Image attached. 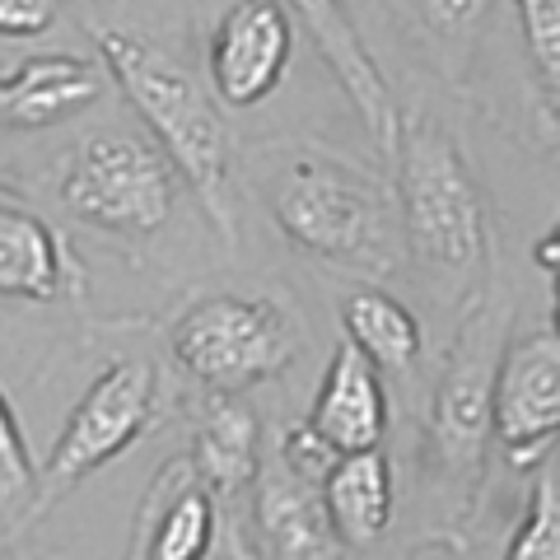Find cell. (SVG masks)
I'll use <instances>...</instances> for the list:
<instances>
[{
    "label": "cell",
    "instance_id": "1",
    "mask_svg": "<svg viewBox=\"0 0 560 560\" xmlns=\"http://www.w3.org/2000/svg\"><path fill=\"white\" fill-rule=\"evenodd\" d=\"M243 197L261 206L294 253L378 285L401 267L393 183L308 136L267 140L238 154Z\"/></svg>",
    "mask_w": 560,
    "mask_h": 560
},
{
    "label": "cell",
    "instance_id": "2",
    "mask_svg": "<svg viewBox=\"0 0 560 560\" xmlns=\"http://www.w3.org/2000/svg\"><path fill=\"white\" fill-rule=\"evenodd\" d=\"M401 261L434 290L440 304H471L495 285V210L477 164L434 113H397L388 160Z\"/></svg>",
    "mask_w": 560,
    "mask_h": 560
},
{
    "label": "cell",
    "instance_id": "3",
    "mask_svg": "<svg viewBox=\"0 0 560 560\" xmlns=\"http://www.w3.org/2000/svg\"><path fill=\"white\" fill-rule=\"evenodd\" d=\"M90 38L98 47L103 75L131 103V113L140 117V127L150 131L164 160L178 168L183 187H191L210 230L220 234L224 248H238L243 183L238 145L230 136V121H224V108L206 94V84L178 57H168L145 33L90 24Z\"/></svg>",
    "mask_w": 560,
    "mask_h": 560
},
{
    "label": "cell",
    "instance_id": "4",
    "mask_svg": "<svg viewBox=\"0 0 560 560\" xmlns=\"http://www.w3.org/2000/svg\"><path fill=\"white\" fill-rule=\"evenodd\" d=\"M514 337V300L490 285L463 308V327L444 350L420 411V486L440 504L434 537H463L481 504L490 467V393L504 341Z\"/></svg>",
    "mask_w": 560,
    "mask_h": 560
},
{
    "label": "cell",
    "instance_id": "5",
    "mask_svg": "<svg viewBox=\"0 0 560 560\" xmlns=\"http://www.w3.org/2000/svg\"><path fill=\"white\" fill-rule=\"evenodd\" d=\"M304 318L276 290H206L168 327V364L201 393H257L304 355Z\"/></svg>",
    "mask_w": 560,
    "mask_h": 560
},
{
    "label": "cell",
    "instance_id": "6",
    "mask_svg": "<svg viewBox=\"0 0 560 560\" xmlns=\"http://www.w3.org/2000/svg\"><path fill=\"white\" fill-rule=\"evenodd\" d=\"M173 411L168 370L154 355H131L121 350L90 378V388L66 411L57 444L38 467V490H33L28 528L51 514L75 486H84L108 463L127 458L136 444H145Z\"/></svg>",
    "mask_w": 560,
    "mask_h": 560
},
{
    "label": "cell",
    "instance_id": "7",
    "mask_svg": "<svg viewBox=\"0 0 560 560\" xmlns=\"http://www.w3.org/2000/svg\"><path fill=\"white\" fill-rule=\"evenodd\" d=\"M51 197L80 230L117 243H154L183 197V178L140 131L80 136L51 173Z\"/></svg>",
    "mask_w": 560,
    "mask_h": 560
},
{
    "label": "cell",
    "instance_id": "8",
    "mask_svg": "<svg viewBox=\"0 0 560 560\" xmlns=\"http://www.w3.org/2000/svg\"><path fill=\"white\" fill-rule=\"evenodd\" d=\"M560 434V337L541 318L523 337L504 341L490 393V448L514 471H533L551 458Z\"/></svg>",
    "mask_w": 560,
    "mask_h": 560
},
{
    "label": "cell",
    "instance_id": "9",
    "mask_svg": "<svg viewBox=\"0 0 560 560\" xmlns=\"http://www.w3.org/2000/svg\"><path fill=\"white\" fill-rule=\"evenodd\" d=\"M294 20L285 0H234L206 38L210 98L230 113L261 108L290 75Z\"/></svg>",
    "mask_w": 560,
    "mask_h": 560
},
{
    "label": "cell",
    "instance_id": "10",
    "mask_svg": "<svg viewBox=\"0 0 560 560\" xmlns=\"http://www.w3.org/2000/svg\"><path fill=\"white\" fill-rule=\"evenodd\" d=\"M318 471L290 463L285 453L261 444V467L253 477V560H350L323 514Z\"/></svg>",
    "mask_w": 560,
    "mask_h": 560
},
{
    "label": "cell",
    "instance_id": "11",
    "mask_svg": "<svg viewBox=\"0 0 560 560\" xmlns=\"http://www.w3.org/2000/svg\"><path fill=\"white\" fill-rule=\"evenodd\" d=\"M80 253L43 210L14 197H0V304L20 308H57L84 300Z\"/></svg>",
    "mask_w": 560,
    "mask_h": 560
},
{
    "label": "cell",
    "instance_id": "12",
    "mask_svg": "<svg viewBox=\"0 0 560 560\" xmlns=\"http://www.w3.org/2000/svg\"><path fill=\"white\" fill-rule=\"evenodd\" d=\"M187 420V448L183 458L210 495L220 504H234L253 486L261 467V416L248 393H201L191 388L183 401H173Z\"/></svg>",
    "mask_w": 560,
    "mask_h": 560
},
{
    "label": "cell",
    "instance_id": "13",
    "mask_svg": "<svg viewBox=\"0 0 560 560\" xmlns=\"http://www.w3.org/2000/svg\"><path fill=\"white\" fill-rule=\"evenodd\" d=\"M290 20L308 33V43L318 47V57L327 61V70L337 75L341 94L350 98V108L370 131L378 160H393V140H397V98L388 75L378 70L374 51L364 47V33L350 20L346 0H285Z\"/></svg>",
    "mask_w": 560,
    "mask_h": 560
},
{
    "label": "cell",
    "instance_id": "14",
    "mask_svg": "<svg viewBox=\"0 0 560 560\" xmlns=\"http://www.w3.org/2000/svg\"><path fill=\"white\" fill-rule=\"evenodd\" d=\"M224 504L191 477L187 458H168L140 495L131 523V560H210L224 537Z\"/></svg>",
    "mask_w": 560,
    "mask_h": 560
},
{
    "label": "cell",
    "instance_id": "15",
    "mask_svg": "<svg viewBox=\"0 0 560 560\" xmlns=\"http://www.w3.org/2000/svg\"><path fill=\"white\" fill-rule=\"evenodd\" d=\"M388 420H393L388 383H383V374L370 360L355 355V350L341 341L318 378V397H313V407L304 416V430L337 458V453L383 448Z\"/></svg>",
    "mask_w": 560,
    "mask_h": 560
},
{
    "label": "cell",
    "instance_id": "16",
    "mask_svg": "<svg viewBox=\"0 0 560 560\" xmlns=\"http://www.w3.org/2000/svg\"><path fill=\"white\" fill-rule=\"evenodd\" d=\"M108 90L98 57L80 51H33L0 75V121L24 131H47L90 113Z\"/></svg>",
    "mask_w": 560,
    "mask_h": 560
},
{
    "label": "cell",
    "instance_id": "17",
    "mask_svg": "<svg viewBox=\"0 0 560 560\" xmlns=\"http://www.w3.org/2000/svg\"><path fill=\"white\" fill-rule=\"evenodd\" d=\"M318 495L341 551H374L397 518V471L388 448L337 453L318 481Z\"/></svg>",
    "mask_w": 560,
    "mask_h": 560
},
{
    "label": "cell",
    "instance_id": "18",
    "mask_svg": "<svg viewBox=\"0 0 560 560\" xmlns=\"http://www.w3.org/2000/svg\"><path fill=\"white\" fill-rule=\"evenodd\" d=\"M341 331L346 346L364 355L378 374L388 378H411L425 360V331H420V318L397 300L393 290L383 285H350L341 294Z\"/></svg>",
    "mask_w": 560,
    "mask_h": 560
},
{
    "label": "cell",
    "instance_id": "19",
    "mask_svg": "<svg viewBox=\"0 0 560 560\" xmlns=\"http://www.w3.org/2000/svg\"><path fill=\"white\" fill-rule=\"evenodd\" d=\"M490 5L495 0H411V28L444 80L458 84L471 70Z\"/></svg>",
    "mask_w": 560,
    "mask_h": 560
},
{
    "label": "cell",
    "instance_id": "20",
    "mask_svg": "<svg viewBox=\"0 0 560 560\" xmlns=\"http://www.w3.org/2000/svg\"><path fill=\"white\" fill-rule=\"evenodd\" d=\"M33 490H38V463L28 453L20 411H14V401L0 388V533L28 528Z\"/></svg>",
    "mask_w": 560,
    "mask_h": 560
},
{
    "label": "cell",
    "instance_id": "21",
    "mask_svg": "<svg viewBox=\"0 0 560 560\" xmlns=\"http://www.w3.org/2000/svg\"><path fill=\"white\" fill-rule=\"evenodd\" d=\"M500 560H560V471L556 458L537 467L523 518L514 523Z\"/></svg>",
    "mask_w": 560,
    "mask_h": 560
},
{
    "label": "cell",
    "instance_id": "22",
    "mask_svg": "<svg viewBox=\"0 0 560 560\" xmlns=\"http://www.w3.org/2000/svg\"><path fill=\"white\" fill-rule=\"evenodd\" d=\"M523 47H528L533 75L547 90V103L556 108L560 94V0H514Z\"/></svg>",
    "mask_w": 560,
    "mask_h": 560
},
{
    "label": "cell",
    "instance_id": "23",
    "mask_svg": "<svg viewBox=\"0 0 560 560\" xmlns=\"http://www.w3.org/2000/svg\"><path fill=\"white\" fill-rule=\"evenodd\" d=\"M57 0H0V38L24 43V38H43L57 24Z\"/></svg>",
    "mask_w": 560,
    "mask_h": 560
},
{
    "label": "cell",
    "instance_id": "24",
    "mask_svg": "<svg viewBox=\"0 0 560 560\" xmlns=\"http://www.w3.org/2000/svg\"><path fill=\"white\" fill-rule=\"evenodd\" d=\"M220 547H224V560H253V551H248V541H243V528H238V523L220 537Z\"/></svg>",
    "mask_w": 560,
    "mask_h": 560
},
{
    "label": "cell",
    "instance_id": "25",
    "mask_svg": "<svg viewBox=\"0 0 560 560\" xmlns=\"http://www.w3.org/2000/svg\"><path fill=\"white\" fill-rule=\"evenodd\" d=\"M533 257H537V267L547 261V276H556V230H547V238H537Z\"/></svg>",
    "mask_w": 560,
    "mask_h": 560
}]
</instances>
